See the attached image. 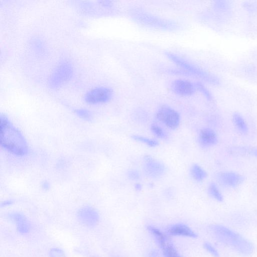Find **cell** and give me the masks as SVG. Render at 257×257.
Instances as JSON below:
<instances>
[{"instance_id":"obj_11","label":"cell","mask_w":257,"mask_h":257,"mask_svg":"<svg viewBox=\"0 0 257 257\" xmlns=\"http://www.w3.org/2000/svg\"><path fill=\"white\" fill-rule=\"evenodd\" d=\"M77 217L81 223L88 227L96 225L99 219L96 209L89 206L80 208L77 213Z\"/></svg>"},{"instance_id":"obj_19","label":"cell","mask_w":257,"mask_h":257,"mask_svg":"<svg viewBox=\"0 0 257 257\" xmlns=\"http://www.w3.org/2000/svg\"><path fill=\"white\" fill-rule=\"evenodd\" d=\"M208 192L209 195L215 200L218 202H222L223 201V196L217 186L214 183H211L209 185Z\"/></svg>"},{"instance_id":"obj_14","label":"cell","mask_w":257,"mask_h":257,"mask_svg":"<svg viewBox=\"0 0 257 257\" xmlns=\"http://www.w3.org/2000/svg\"><path fill=\"white\" fill-rule=\"evenodd\" d=\"M198 140L200 145L205 148L214 146L218 141L216 133L210 128H204L201 130Z\"/></svg>"},{"instance_id":"obj_28","label":"cell","mask_w":257,"mask_h":257,"mask_svg":"<svg viewBox=\"0 0 257 257\" xmlns=\"http://www.w3.org/2000/svg\"><path fill=\"white\" fill-rule=\"evenodd\" d=\"M147 257H161V254L157 249H151L148 252Z\"/></svg>"},{"instance_id":"obj_3","label":"cell","mask_w":257,"mask_h":257,"mask_svg":"<svg viewBox=\"0 0 257 257\" xmlns=\"http://www.w3.org/2000/svg\"><path fill=\"white\" fill-rule=\"evenodd\" d=\"M165 55L173 62L183 68L191 75L196 76L212 84L218 83V80L211 74L189 62L179 56L170 52H166Z\"/></svg>"},{"instance_id":"obj_4","label":"cell","mask_w":257,"mask_h":257,"mask_svg":"<svg viewBox=\"0 0 257 257\" xmlns=\"http://www.w3.org/2000/svg\"><path fill=\"white\" fill-rule=\"evenodd\" d=\"M73 73V68L71 63L67 61L60 63L49 77V87L52 89L58 88L71 79Z\"/></svg>"},{"instance_id":"obj_26","label":"cell","mask_w":257,"mask_h":257,"mask_svg":"<svg viewBox=\"0 0 257 257\" xmlns=\"http://www.w3.org/2000/svg\"><path fill=\"white\" fill-rule=\"evenodd\" d=\"M127 176L132 180H138L140 178V174L136 170L131 169L127 171Z\"/></svg>"},{"instance_id":"obj_23","label":"cell","mask_w":257,"mask_h":257,"mask_svg":"<svg viewBox=\"0 0 257 257\" xmlns=\"http://www.w3.org/2000/svg\"><path fill=\"white\" fill-rule=\"evenodd\" d=\"M75 113L79 117L85 120L91 121L92 120V114L89 110L86 109H77L75 110Z\"/></svg>"},{"instance_id":"obj_21","label":"cell","mask_w":257,"mask_h":257,"mask_svg":"<svg viewBox=\"0 0 257 257\" xmlns=\"http://www.w3.org/2000/svg\"><path fill=\"white\" fill-rule=\"evenodd\" d=\"M150 128L153 134L157 137L162 139H165L167 138L166 132L161 127L157 124H152Z\"/></svg>"},{"instance_id":"obj_17","label":"cell","mask_w":257,"mask_h":257,"mask_svg":"<svg viewBox=\"0 0 257 257\" xmlns=\"http://www.w3.org/2000/svg\"><path fill=\"white\" fill-rule=\"evenodd\" d=\"M232 120L235 126L240 133L244 135L248 133V128L247 123L240 114L234 113Z\"/></svg>"},{"instance_id":"obj_18","label":"cell","mask_w":257,"mask_h":257,"mask_svg":"<svg viewBox=\"0 0 257 257\" xmlns=\"http://www.w3.org/2000/svg\"><path fill=\"white\" fill-rule=\"evenodd\" d=\"M190 173L192 177L198 182L203 181L207 176L206 172L201 166L196 164L192 165L190 169Z\"/></svg>"},{"instance_id":"obj_16","label":"cell","mask_w":257,"mask_h":257,"mask_svg":"<svg viewBox=\"0 0 257 257\" xmlns=\"http://www.w3.org/2000/svg\"><path fill=\"white\" fill-rule=\"evenodd\" d=\"M231 154L237 155L250 156L257 158V148L251 147H237L230 149Z\"/></svg>"},{"instance_id":"obj_24","label":"cell","mask_w":257,"mask_h":257,"mask_svg":"<svg viewBox=\"0 0 257 257\" xmlns=\"http://www.w3.org/2000/svg\"><path fill=\"white\" fill-rule=\"evenodd\" d=\"M197 90L200 91L208 100H211L212 96L208 89L200 82H197L195 84Z\"/></svg>"},{"instance_id":"obj_20","label":"cell","mask_w":257,"mask_h":257,"mask_svg":"<svg viewBox=\"0 0 257 257\" xmlns=\"http://www.w3.org/2000/svg\"><path fill=\"white\" fill-rule=\"evenodd\" d=\"M132 138L136 141L141 142L150 147H155L159 145V142L157 140L140 135H134L132 136Z\"/></svg>"},{"instance_id":"obj_13","label":"cell","mask_w":257,"mask_h":257,"mask_svg":"<svg viewBox=\"0 0 257 257\" xmlns=\"http://www.w3.org/2000/svg\"><path fill=\"white\" fill-rule=\"evenodd\" d=\"M218 182L223 186L228 187H235L241 184L244 177L234 172L225 171L217 175Z\"/></svg>"},{"instance_id":"obj_27","label":"cell","mask_w":257,"mask_h":257,"mask_svg":"<svg viewBox=\"0 0 257 257\" xmlns=\"http://www.w3.org/2000/svg\"><path fill=\"white\" fill-rule=\"evenodd\" d=\"M32 45L33 46L34 49L39 52H42L44 50V47L42 42L38 40H35L32 42Z\"/></svg>"},{"instance_id":"obj_1","label":"cell","mask_w":257,"mask_h":257,"mask_svg":"<svg viewBox=\"0 0 257 257\" xmlns=\"http://www.w3.org/2000/svg\"><path fill=\"white\" fill-rule=\"evenodd\" d=\"M209 230L218 242L243 256H249L254 251L253 243L236 231L221 224H212Z\"/></svg>"},{"instance_id":"obj_6","label":"cell","mask_w":257,"mask_h":257,"mask_svg":"<svg viewBox=\"0 0 257 257\" xmlns=\"http://www.w3.org/2000/svg\"><path fill=\"white\" fill-rule=\"evenodd\" d=\"M133 17L138 23L151 27L166 30H173L177 27L174 22L143 12H136Z\"/></svg>"},{"instance_id":"obj_31","label":"cell","mask_w":257,"mask_h":257,"mask_svg":"<svg viewBox=\"0 0 257 257\" xmlns=\"http://www.w3.org/2000/svg\"><path fill=\"white\" fill-rule=\"evenodd\" d=\"M43 187H44L45 189L48 188L49 185L48 183H44L43 185Z\"/></svg>"},{"instance_id":"obj_15","label":"cell","mask_w":257,"mask_h":257,"mask_svg":"<svg viewBox=\"0 0 257 257\" xmlns=\"http://www.w3.org/2000/svg\"><path fill=\"white\" fill-rule=\"evenodd\" d=\"M9 217L17 225L18 231L21 234H26L29 232L30 229L29 222L23 214L13 212L9 214Z\"/></svg>"},{"instance_id":"obj_9","label":"cell","mask_w":257,"mask_h":257,"mask_svg":"<svg viewBox=\"0 0 257 257\" xmlns=\"http://www.w3.org/2000/svg\"><path fill=\"white\" fill-rule=\"evenodd\" d=\"M143 170L148 177L157 179L164 175L166 169L162 163L147 155L144 158Z\"/></svg>"},{"instance_id":"obj_8","label":"cell","mask_w":257,"mask_h":257,"mask_svg":"<svg viewBox=\"0 0 257 257\" xmlns=\"http://www.w3.org/2000/svg\"><path fill=\"white\" fill-rule=\"evenodd\" d=\"M113 94V91L109 87H97L87 92L84 96V100L90 104L103 103L109 101Z\"/></svg>"},{"instance_id":"obj_12","label":"cell","mask_w":257,"mask_h":257,"mask_svg":"<svg viewBox=\"0 0 257 257\" xmlns=\"http://www.w3.org/2000/svg\"><path fill=\"white\" fill-rule=\"evenodd\" d=\"M171 88L174 93L180 96L192 95L197 90L195 84L181 79L174 80L171 83Z\"/></svg>"},{"instance_id":"obj_22","label":"cell","mask_w":257,"mask_h":257,"mask_svg":"<svg viewBox=\"0 0 257 257\" xmlns=\"http://www.w3.org/2000/svg\"><path fill=\"white\" fill-rule=\"evenodd\" d=\"M205 250L213 257H220L217 248L210 242L206 241L203 243Z\"/></svg>"},{"instance_id":"obj_5","label":"cell","mask_w":257,"mask_h":257,"mask_svg":"<svg viewBox=\"0 0 257 257\" xmlns=\"http://www.w3.org/2000/svg\"><path fill=\"white\" fill-rule=\"evenodd\" d=\"M151 236L160 248L163 257H184L180 254L165 232L157 228L152 231Z\"/></svg>"},{"instance_id":"obj_10","label":"cell","mask_w":257,"mask_h":257,"mask_svg":"<svg viewBox=\"0 0 257 257\" xmlns=\"http://www.w3.org/2000/svg\"><path fill=\"white\" fill-rule=\"evenodd\" d=\"M165 233L171 236H181L195 238L197 237V233L188 225L183 223H176L168 226Z\"/></svg>"},{"instance_id":"obj_2","label":"cell","mask_w":257,"mask_h":257,"mask_svg":"<svg viewBox=\"0 0 257 257\" xmlns=\"http://www.w3.org/2000/svg\"><path fill=\"white\" fill-rule=\"evenodd\" d=\"M0 143L5 150L16 156H24L29 152L27 142L22 134L2 114L0 115Z\"/></svg>"},{"instance_id":"obj_30","label":"cell","mask_w":257,"mask_h":257,"mask_svg":"<svg viewBox=\"0 0 257 257\" xmlns=\"http://www.w3.org/2000/svg\"><path fill=\"white\" fill-rule=\"evenodd\" d=\"M13 203V202L11 200H7L5 201L4 202L2 203L1 206H6L8 205H10Z\"/></svg>"},{"instance_id":"obj_7","label":"cell","mask_w":257,"mask_h":257,"mask_svg":"<svg viewBox=\"0 0 257 257\" xmlns=\"http://www.w3.org/2000/svg\"><path fill=\"white\" fill-rule=\"evenodd\" d=\"M156 117L158 120L172 130L177 128L180 123L179 113L167 105H162L158 109Z\"/></svg>"},{"instance_id":"obj_25","label":"cell","mask_w":257,"mask_h":257,"mask_svg":"<svg viewBox=\"0 0 257 257\" xmlns=\"http://www.w3.org/2000/svg\"><path fill=\"white\" fill-rule=\"evenodd\" d=\"M50 257H65L64 251L58 248H54L51 249L49 252Z\"/></svg>"},{"instance_id":"obj_29","label":"cell","mask_w":257,"mask_h":257,"mask_svg":"<svg viewBox=\"0 0 257 257\" xmlns=\"http://www.w3.org/2000/svg\"><path fill=\"white\" fill-rule=\"evenodd\" d=\"M135 188L136 190L140 191L142 189V186L140 183H137L135 185Z\"/></svg>"}]
</instances>
